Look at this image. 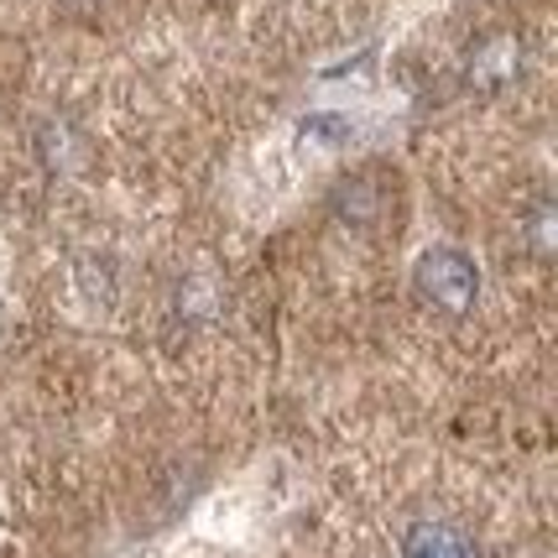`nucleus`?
I'll return each mask as SVG.
<instances>
[{"label": "nucleus", "mask_w": 558, "mask_h": 558, "mask_svg": "<svg viewBox=\"0 0 558 558\" xmlns=\"http://www.w3.org/2000/svg\"><path fill=\"white\" fill-rule=\"evenodd\" d=\"M69 11H89V5H99V0H63Z\"/></svg>", "instance_id": "5"}, {"label": "nucleus", "mask_w": 558, "mask_h": 558, "mask_svg": "<svg viewBox=\"0 0 558 558\" xmlns=\"http://www.w3.org/2000/svg\"><path fill=\"white\" fill-rule=\"evenodd\" d=\"M517 73H522V43H517L511 32L481 37V43L470 48V58H464V78H470L475 89H507Z\"/></svg>", "instance_id": "2"}, {"label": "nucleus", "mask_w": 558, "mask_h": 558, "mask_svg": "<svg viewBox=\"0 0 558 558\" xmlns=\"http://www.w3.org/2000/svg\"><path fill=\"white\" fill-rule=\"evenodd\" d=\"M522 235H527V245H533L537 256L554 251V198H533L522 209Z\"/></svg>", "instance_id": "4"}, {"label": "nucleus", "mask_w": 558, "mask_h": 558, "mask_svg": "<svg viewBox=\"0 0 558 558\" xmlns=\"http://www.w3.org/2000/svg\"><path fill=\"white\" fill-rule=\"evenodd\" d=\"M402 558H481V543L460 522H413L402 537Z\"/></svg>", "instance_id": "3"}, {"label": "nucleus", "mask_w": 558, "mask_h": 558, "mask_svg": "<svg viewBox=\"0 0 558 558\" xmlns=\"http://www.w3.org/2000/svg\"><path fill=\"white\" fill-rule=\"evenodd\" d=\"M413 292L434 314L464 318L481 298V267L464 256L460 245H428L413 267Z\"/></svg>", "instance_id": "1"}]
</instances>
